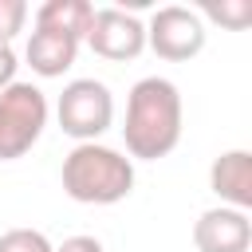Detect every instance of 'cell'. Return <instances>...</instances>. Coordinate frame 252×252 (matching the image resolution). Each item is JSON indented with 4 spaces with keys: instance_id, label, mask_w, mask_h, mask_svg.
Listing matches in <instances>:
<instances>
[{
    "instance_id": "obj_3",
    "label": "cell",
    "mask_w": 252,
    "mask_h": 252,
    "mask_svg": "<svg viewBox=\"0 0 252 252\" xmlns=\"http://www.w3.org/2000/svg\"><path fill=\"white\" fill-rule=\"evenodd\" d=\"M47 126V98L32 83H12L0 91V161L24 158Z\"/></svg>"
},
{
    "instance_id": "obj_6",
    "label": "cell",
    "mask_w": 252,
    "mask_h": 252,
    "mask_svg": "<svg viewBox=\"0 0 252 252\" xmlns=\"http://www.w3.org/2000/svg\"><path fill=\"white\" fill-rule=\"evenodd\" d=\"M87 43H91L94 55L114 59V63H126V59H138L142 55L146 28L138 24V16H130L122 8H98L94 20H91V32H87Z\"/></svg>"
},
{
    "instance_id": "obj_11",
    "label": "cell",
    "mask_w": 252,
    "mask_h": 252,
    "mask_svg": "<svg viewBox=\"0 0 252 252\" xmlns=\"http://www.w3.org/2000/svg\"><path fill=\"white\" fill-rule=\"evenodd\" d=\"M0 252H51V240L39 228H8L0 236Z\"/></svg>"
},
{
    "instance_id": "obj_5",
    "label": "cell",
    "mask_w": 252,
    "mask_h": 252,
    "mask_svg": "<svg viewBox=\"0 0 252 252\" xmlns=\"http://www.w3.org/2000/svg\"><path fill=\"white\" fill-rule=\"evenodd\" d=\"M146 43L154 47V55L169 59V63H185L193 55H201L205 47V24L193 8L181 4H165L154 12L150 28H146Z\"/></svg>"
},
{
    "instance_id": "obj_7",
    "label": "cell",
    "mask_w": 252,
    "mask_h": 252,
    "mask_svg": "<svg viewBox=\"0 0 252 252\" xmlns=\"http://www.w3.org/2000/svg\"><path fill=\"white\" fill-rule=\"evenodd\" d=\"M193 244H197V252H248L252 220H248V213L228 209V205L209 209L193 224Z\"/></svg>"
},
{
    "instance_id": "obj_2",
    "label": "cell",
    "mask_w": 252,
    "mask_h": 252,
    "mask_svg": "<svg viewBox=\"0 0 252 252\" xmlns=\"http://www.w3.org/2000/svg\"><path fill=\"white\" fill-rule=\"evenodd\" d=\"M134 189V161L110 146L79 142L63 158V193L79 205H114Z\"/></svg>"
},
{
    "instance_id": "obj_14",
    "label": "cell",
    "mask_w": 252,
    "mask_h": 252,
    "mask_svg": "<svg viewBox=\"0 0 252 252\" xmlns=\"http://www.w3.org/2000/svg\"><path fill=\"white\" fill-rule=\"evenodd\" d=\"M16 67H20V63H16V51H12L8 43H0V91L16 83Z\"/></svg>"
},
{
    "instance_id": "obj_10",
    "label": "cell",
    "mask_w": 252,
    "mask_h": 252,
    "mask_svg": "<svg viewBox=\"0 0 252 252\" xmlns=\"http://www.w3.org/2000/svg\"><path fill=\"white\" fill-rule=\"evenodd\" d=\"M91 20H94V4H87V0H47V4H39V12H35V28L71 35V39H79V43L87 39Z\"/></svg>"
},
{
    "instance_id": "obj_8",
    "label": "cell",
    "mask_w": 252,
    "mask_h": 252,
    "mask_svg": "<svg viewBox=\"0 0 252 252\" xmlns=\"http://www.w3.org/2000/svg\"><path fill=\"white\" fill-rule=\"evenodd\" d=\"M209 185L228 209L248 213L252 209V154L248 150H228L209 165Z\"/></svg>"
},
{
    "instance_id": "obj_9",
    "label": "cell",
    "mask_w": 252,
    "mask_h": 252,
    "mask_svg": "<svg viewBox=\"0 0 252 252\" xmlns=\"http://www.w3.org/2000/svg\"><path fill=\"white\" fill-rule=\"evenodd\" d=\"M75 55H79V39H71V35L35 28L32 39H28V63H32V71L43 75V79L63 75V71L75 63Z\"/></svg>"
},
{
    "instance_id": "obj_12",
    "label": "cell",
    "mask_w": 252,
    "mask_h": 252,
    "mask_svg": "<svg viewBox=\"0 0 252 252\" xmlns=\"http://www.w3.org/2000/svg\"><path fill=\"white\" fill-rule=\"evenodd\" d=\"M24 20H28V4L24 0H0V43L12 47V39L24 32Z\"/></svg>"
},
{
    "instance_id": "obj_1",
    "label": "cell",
    "mask_w": 252,
    "mask_h": 252,
    "mask_svg": "<svg viewBox=\"0 0 252 252\" xmlns=\"http://www.w3.org/2000/svg\"><path fill=\"white\" fill-rule=\"evenodd\" d=\"M122 138L126 150L142 161H158L181 142V94L169 79L146 75L130 87Z\"/></svg>"
},
{
    "instance_id": "obj_13",
    "label": "cell",
    "mask_w": 252,
    "mask_h": 252,
    "mask_svg": "<svg viewBox=\"0 0 252 252\" xmlns=\"http://www.w3.org/2000/svg\"><path fill=\"white\" fill-rule=\"evenodd\" d=\"M209 16H213V20H220V24H228V28H244V24L252 20V8H248L244 0H236V4H220V8H209Z\"/></svg>"
},
{
    "instance_id": "obj_15",
    "label": "cell",
    "mask_w": 252,
    "mask_h": 252,
    "mask_svg": "<svg viewBox=\"0 0 252 252\" xmlns=\"http://www.w3.org/2000/svg\"><path fill=\"white\" fill-rule=\"evenodd\" d=\"M51 252H102V244L94 240V236H67L59 248H51Z\"/></svg>"
},
{
    "instance_id": "obj_4",
    "label": "cell",
    "mask_w": 252,
    "mask_h": 252,
    "mask_svg": "<svg viewBox=\"0 0 252 252\" xmlns=\"http://www.w3.org/2000/svg\"><path fill=\"white\" fill-rule=\"evenodd\" d=\"M55 114H59L63 134H71L79 142H94L114 122V98H110L106 83H98V79H75V83L63 87Z\"/></svg>"
}]
</instances>
